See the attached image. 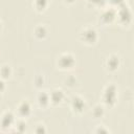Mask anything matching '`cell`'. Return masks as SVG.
<instances>
[{"label": "cell", "mask_w": 134, "mask_h": 134, "mask_svg": "<svg viewBox=\"0 0 134 134\" xmlns=\"http://www.w3.org/2000/svg\"><path fill=\"white\" fill-rule=\"evenodd\" d=\"M57 65L62 70L71 69L75 65V58L69 52H64V53H62L58 57Z\"/></svg>", "instance_id": "6da1fadb"}, {"label": "cell", "mask_w": 134, "mask_h": 134, "mask_svg": "<svg viewBox=\"0 0 134 134\" xmlns=\"http://www.w3.org/2000/svg\"><path fill=\"white\" fill-rule=\"evenodd\" d=\"M80 39L86 44H94L97 40V31L93 27H85L80 32Z\"/></svg>", "instance_id": "7a4b0ae2"}, {"label": "cell", "mask_w": 134, "mask_h": 134, "mask_svg": "<svg viewBox=\"0 0 134 134\" xmlns=\"http://www.w3.org/2000/svg\"><path fill=\"white\" fill-rule=\"evenodd\" d=\"M116 87L114 85H108L103 93V100L108 106H113L116 102Z\"/></svg>", "instance_id": "3957f363"}, {"label": "cell", "mask_w": 134, "mask_h": 134, "mask_svg": "<svg viewBox=\"0 0 134 134\" xmlns=\"http://www.w3.org/2000/svg\"><path fill=\"white\" fill-rule=\"evenodd\" d=\"M116 12V19H118V21L122 24H128L131 21V10L128 6H126V4H122L120 6H118V9L115 10Z\"/></svg>", "instance_id": "277c9868"}, {"label": "cell", "mask_w": 134, "mask_h": 134, "mask_svg": "<svg viewBox=\"0 0 134 134\" xmlns=\"http://www.w3.org/2000/svg\"><path fill=\"white\" fill-rule=\"evenodd\" d=\"M13 125H15V115L10 111H6L2 114L0 118V127L3 130H7Z\"/></svg>", "instance_id": "5b68a950"}, {"label": "cell", "mask_w": 134, "mask_h": 134, "mask_svg": "<svg viewBox=\"0 0 134 134\" xmlns=\"http://www.w3.org/2000/svg\"><path fill=\"white\" fill-rule=\"evenodd\" d=\"M120 65V59L117 54H111L106 60V67L110 71H115Z\"/></svg>", "instance_id": "8992f818"}, {"label": "cell", "mask_w": 134, "mask_h": 134, "mask_svg": "<svg viewBox=\"0 0 134 134\" xmlns=\"http://www.w3.org/2000/svg\"><path fill=\"white\" fill-rule=\"evenodd\" d=\"M115 17H116V12L113 8H107L102 12L99 16V21H102L105 24H108L111 23L115 19Z\"/></svg>", "instance_id": "52a82bcc"}, {"label": "cell", "mask_w": 134, "mask_h": 134, "mask_svg": "<svg viewBox=\"0 0 134 134\" xmlns=\"http://www.w3.org/2000/svg\"><path fill=\"white\" fill-rule=\"evenodd\" d=\"M70 106H71V109H72L75 113H81V112L84 111L86 104H85L84 99H83L81 96H73L72 99H71Z\"/></svg>", "instance_id": "ba28073f"}, {"label": "cell", "mask_w": 134, "mask_h": 134, "mask_svg": "<svg viewBox=\"0 0 134 134\" xmlns=\"http://www.w3.org/2000/svg\"><path fill=\"white\" fill-rule=\"evenodd\" d=\"M17 112H18L20 117H22V118L23 117H27L31 112L30 104L28 102H26V100H23V102L19 103V105L17 107Z\"/></svg>", "instance_id": "9c48e42d"}, {"label": "cell", "mask_w": 134, "mask_h": 134, "mask_svg": "<svg viewBox=\"0 0 134 134\" xmlns=\"http://www.w3.org/2000/svg\"><path fill=\"white\" fill-rule=\"evenodd\" d=\"M64 98V92L61 89H53L51 92H49V100L53 105L60 104Z\"/></svg>", "instance_id": "30bf717a"}, {"label": "cell", "mask_w": 134, "mask_h": 134, "mask_svg": "<svg viewBox=\"0 0 134 134\" xmlns=\"http://www.w3.org/2000/svg\"><path fill=\"white\" fill-rule=\"evenodd\" d=\"M37 103L38 105L41 107V108H46L49 104H50V100H49V93L46 92V91H41L38 93L37 95Z\"/></svg>", "instance_id": "8fae6325"}, {"label": "cell", "mask_w": 134, "mask_h": 134, "mask_svg": "<svg viewBox=\"0 0 134 134\" xmlns=\"http://www.w3.org/2000/svg\"><path fill=\"white\" fill-rule=\"evenodd\" d=\"M47 34H48V30H47V28L44 25H38L34 29V36L37 39H39V40L45 39L46 36H47Z\"/></svg>", "instance_id": "7c38bea8"}, {"label": "cell", "mask_w": 134, "mask_h": 134, "mask_svg": "<svg viewBox=\"0 0 134 134\" xmlns=\"http://www.w3.org/2000/svg\"><path fill=\"white\" fill-rule=\"evenodd\" d=\"M10 75H12L10 66H8V65H3V66L0 68V77L4 80V79H8Z\"/></svg>", "instance_id": "4fadbf2b"}, {"label": "cell", "mask_w": 134, "mask_h": 134, "mask_svg": "<svg viewBox=\"0 0 134 134\" xmlns=\"http://www.w3.org/2000/svg\"><path fill=\"white\" fill-rule=\"evenodd\" d=\"M48 5V0H34V6L37 10L42 12Z\"/></svg>", "instance_id": "5bb4252c"}, {"label": "cell", "mask_w": 134, "mask_h": 134, "mask_svg": "<svg viewBox=\"0 0 134 134\" xmlns=\"http://www.w3.org/2000/svg\"><path fill=\"white\" fill-rule=\"evenodd\" d=\"M92 114L95 118H98V117H102L104 115V107L100 106V105H96L93 107L92 109Z\"/></svg>", "instance_id": "9a60e30c"}, {"label": "cell", "mask_w": 134, "mask_h": 134, "mask_svg": "<svg viewBox=\"0 0 134 134\" xmlns=\"http://www.w3.org/2000/svg\"><path fill=\"white\" fill-rule=\"evenodd\" d=\"M15 125H16V130L18 132H25V130L27 128V124L23 119H19Z\"/></svg>", "instance_id": "2e32d148"}, {"label": "cell", "mask_w": 134, "mask_h": 134, "mask_svg": "<svg viewBox=\"0 0 134 134\" xmlns=\"http://www.w3.org/2000/svg\"><path fill=\"white\" fill-rule=\"evenodd\" d=\"M107 0H88V2L93 5V6H96V7H103L105 5Z\"/></svg>", "instance_id": "e0dca14e"}, {"label": "cell", "mask_w": 134, "mask_h": 134, "mask_svg": "<svg viewBox=\"0 0 134 134\" xmlns=\"http://www.w3.org/2000/svg\"><path fill=\"white\" fill-rule=\"evenodd\" d=\"M43 83H44V76L43 75H37L35 77V84H36V86L40 87V86L43 85Z\"/></svg>", "instance_id": "ac0fdd59"}, {"label": "cell", "mask_w": 134, "mask_h": 134, "mask_svg": "<svg viewBox=\"0 0 134 134\" xmlns=\"http://www.w3.org/2000/svg\"><path fill=\"white\" fill-rule=\"evenodd\" d=\"M35 132L36 133H45L46 132V129L44 127V125H37V127L35 128Z\"/></svg>", "instance_id": "d6986e66"}, {"label": "cell", "mask_w": 134, "mask_h": 134, "mask_svg": "<svg viewBox=\"0 0 134 134\" xmlns=\"http://www.w3.org/2000/svg\"><path fill=\"white\" fill-rule=\"evenodd\" d=\"M108 2H110L112 5H116V6H120V5L125 4L124 0H108Z\"/></svg>", "instance_id": "ffe728a7"}, {"label": "cell", "mask_w": 134, "mask_h": 134, "mask_svg": "<svg viewBox=\"0 0 134 134\" xmlns=\"http://www.w3.org/2000/svg\"><path fill=\"white\" fill-rule=\"evenodd\" d=\"M5 89V83H4V80L0 77V93L3 92Z\"/></svg>", "instance_id": "44dd1931"}, {"label": "cell", "mask_w": 134, "mask_h": 134, "mask_svg": "<svg viewBox=\"0 0 134 134\" xmlns=\"http://www.w3.org/2000/svg\"><path fill=\"white\" fill-rule=\"evenodd\" d=\"M95 132H108V130H106V129H103V128H98V129H96V131Z\"/></svg>", "instance_id": "7402d4cb"}, {"label": "cell", "mask_w": 134, "mask_h": 134, "mask_svg": "<svg viewBox=\"0 0 134 134\" xmlns=\"http://www.w3.org/2000/svg\"><path fill=\"white\" fill-rule=\"evenodd\" d=\"M65 2H67V3H73L75 0H64Z\"/></svg>", "instance_id": "603a6c76"}, {"label": "cell", "mask_w": 134, "mask_h": 134, "mask_svg": "<svg viewBox=\"0 0 134 134\" xmlns=\"http://www.w3.org/2000/svg\"><path fill=\"white\" fill-rule=\"evenodd\" d=\"M1 28H2V22L0 21V30H1Z\"/></svg>", "instance_id": "cb8c5ba5"}]
</instances>
